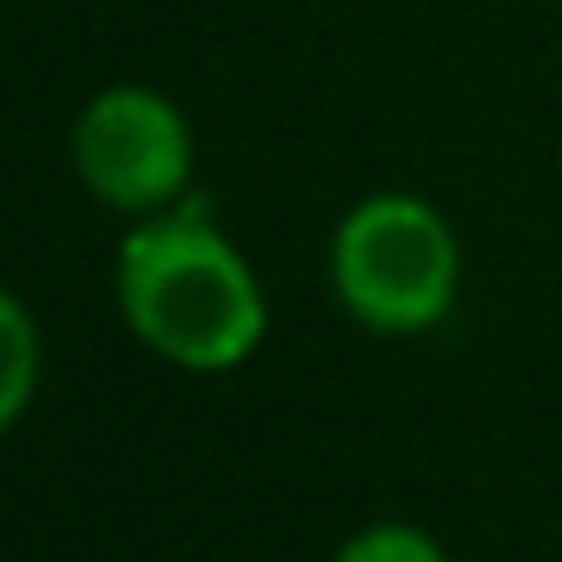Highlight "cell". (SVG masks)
Segmentation results:
<instances>
[{
  "mask_svg": "<svg viewBox=\"0 0 562 562\" xmlns=\"http://www.w3.org/2000/svg\"><path fill=\"white\" fill-rule=\"evenodd\" d=\"M333 562H448L436 538H424L417 526H369Z\"/></svg>",
  "mask_w": 562,
  "mask_h": 562,
  "instance_id": "obj_5",
  "label": "cell"
},
{
  "mask_svg": "<svg viewBox=\"0 0 562 562\" xmlns=\"http://www.w3.org/2000/svg\"><path fill=\"white\" fill-rule=\"evenodd\" d=\"M74 170L103 206L164 212L194 170V134L182 110L146 86H110L74 122Z\"/></svg>",
  "mask_w": 562,
  "mask_h": 562,
  "instance_id": "obj_3",
  "label": "cell"
},
{
  "mask_svg": "<svg viewBox=\"0 0 562 562\" xmlns=\"http://www.w3.org/2000/svg\"><path fill=\"white\" fill-rule=\"evenodd\" d=\"M333 291L375 333L436 327L460 291L453 224L417 194H375L351 206L333 236Z\"/></svg>",
  "mask_w": 562,
  "mask_h": 562,
  "instance_id": "obj_2",
  "label": "cell"
},
{
  "mask_svg": "<svg viewBox=\"0 0 562 562\" xmlns=\"http://www.w3.org/2000/svg\"><path fill=\"white\" fill-rule=\"evenodd\" d=\"M115 296L127 327L151 351L200 375L248 363L267 333V296L255 272L200 200L151 212L139 231H127L115 260Z\"/></svg>",
  "mask_w": 562,
  "mask_h": 562,
  "instance_id": "obj_1",
  "label": "cell"
},
{
  "mask_svg": "<svg viewBox=\"0 0 562 562\" xmlns=\"http://www.w3.org/2000/svg\"><path fill=\"white\" fill-rule=\"evenodd\" d=\"M37 363H43V351H37V327H31L25 303L13 291H0V429L31 405Z\"/></svg>",
  "mask_w": 562,
  "mask_h": 562,
  "instance_id": "obj_4",
  "label": "cell"
}]
</instances>
